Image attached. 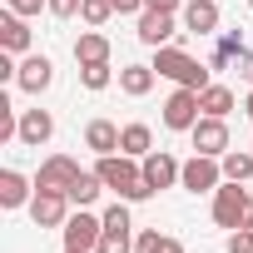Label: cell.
Returning a JSON list of instances; mask_svg holds the SVG:
<instances>
[{
  "label": "cell",
  "mask_w": 253,
  "mask_h": 253,
  "mask_svg": "<svg viewBox=\"0 0 253 253\" xmlns=\"http://www.w3.org/2000/svg\"><path fill=\"white\" fill-rule=\"evenodd\" d=\"M94 174L104 179V189H114L119 199H129V204L154 199V189L144 184V164H139V159H129V154H99Z\"/></svg>",
  "instance_id": "obj_1"
},
{
  "label": "cell",
  "mask_w": 253,
  "mask_h": 253,
  "mask_svg": "<svg viewBox=\"0 0 253 253\" xmlns=\"http://www.w3.org/2000/svg\"><path fill=\"white\" fill-rule=\"evenodd\" d=\"M154 70H159V80H174V84H184V89H209L213 80V70L209 65H199L189 50H179V45H159L154 50Z\"/></svg>",
  "instance_id": "obj_2"
},
{
  "label": "cell",
  "mask_w": 253,
  "mask_h": 253,
  "mask_svg": "<svg viewBox=\"0 0 253 253\" xmlns=\"http://www.w3.org/2000/svg\"><path fill=\"white\" fill-rule=\"evenodd\" d=\"M248 204H253V194L243 189V184H233V179H223L218 189H213V223L218 228H243V218H248Z\"/></svg>",
  "instance_id": "obj_3"
},
{
  "label": "cell",
  "mask_w": 253,
  "mask_h": 253,
  "mask_svg": "<svg viewBox=\"0 0 253 253\" xmlns=\"http://www.w3.org/2000/svg\"><path fill=\"white\" fill-rule=\"evenodd\" d=\"M60 233H65V248H75V253H94L99 238H104V218L89 213V209H75V213L65 218Z\"/></svg>",
  "instance_id": "obj_4"
},
{
  "label": "cell",
  "mask_w": 253,
  "mask_h": 253,
  "mask_svg": "<svg viewBox=\"0 0 253 253\" xmlns=\"http://www.w3.org/2000/svg\"><path fill=\"white\" fill-rule=\"evenodd\" d=\"M199 114H204V109H199V89H184V84H179V89L164 99V129L189 134L194 124H199Z\"/></svg>",
  "instance_id": "obj_5"
},
{
  "label": "cell",
  "mask_w": 253,
  "mask_h": 253,
  "mask_svg": "<svg viewBox=\"0 0 253 253\" xmlns=\"http://www.w3.org/2000/svg\"><path fill=\"white\" fill-rule=\"evenodd\" d=\"M218 184H223V164L213 154H194L179 174V189H189V194H213Z\"/></svg>",
  "instance_id": "obj_6"
},
{
  "label": "cell",
  "mask_w": 253,
  "mask_h": 253,
  "mask_svg": "<svg viewBox=\"0 0 253 253\" xmlns=\"http://www.w3.org/2000/svg\"><path fill=\"white\" fill-rule=\"evenodd\" d=\"M189 144H194V154H213V159H223V154H228V119L199 114V124L189 129Z\"/></svg>",
  "instance_id": "obj_7"
},
{
  "label": "cell",
  "mask_w": 253,
  "mask_h": 253,
  "mask_svg": "<svg viewBox=\"0 0 253 253\" xmlns=\"http://www.w3.org/2000/svg\"><path fill=\"white\" fill-rule=\"evenodd\" d=\"M30 218H35V228H65V218H70V194H60V189H35Z\"/></svg>",
  "instance_id": "obj_8"
},
{
  "label": "cell",
  "mask_w": 253,
  "mask_h": 253,
  "mask_svg": "<svg viewBox=\"0 0 253 253\" xmlns=\"http://www.w3.org/2000/svg\"><path fill=\"white\" fill-rule=\"evenodd\" d=\"M139 164H144V184H149L154 194H159V189H174V184H179V174H184V164H179L169 149H149Z\"/></svg>",
  "instance_id": "obj_9"
},
{
  "label": "cell",
  "mask_w": 253,
  "mask_h": 253,
  "mask_svg": "<svg viewBox=\"0 0 253 253\" xmlns=\"http://www.w3.org/2000/svg\"><path fill=\"white\" fill-rule=\"evenodd\" d=\"M139 45H149V50H159V45H169L174 35H179V20H174V10H144L139 15Z\"/></svg>",
  "instance_id": "obj_10"
},
{
  "label": "cell",
  "mask_w": 253,
  "mask_h": 253,
  "mask_svg": "<svg viewBox=\"0 0 253 253\" xmlns=\"http://www.w3.org/2000/svg\"><path fill=\"white\" fill-rule=\"evenodd\" d=\"M30 45H35L30 20L15 15V10L5 5V10H0V50H10V55H30Z\"/></svg>",
  "instance_id": "obj_11"
},
{
  "label": "cell",
  "mask_w": 253,
  "mask_h": 253,
  "mask_svg": "<svg viewBox=\"0 0 253 253\" xmlns=\"http://www.w3.org/2000/svg\"><path fill=\"white\" fill-rule=\"evenodd\" d=\"M15 84H20L25 94H45V89L55 84V65H50V55H25V60H20Z\"/></svg>",
  "instance_id": "obj_12"
},
{
  "label": "cell",
  "mask_w": 253,
  "mask_h": 253,
  "mask_svg": "<svg viewBox=\"0 0 253 253\" xmlns=\"http://www.w3.org/2000/svg\"><path fill=\"white\" fill-rule=\"evenodd\" d=\"M55 139V114L50 109H20V144L25 149H40Z\"/></svg>",
  "instance_id": "obj_13"
},
{
  "label": "cell",
  "mask_w": 253,
  "mask_h": 253,
  "mask_svg": "<svg viewBox=\"0 0 253 253\" xmlns=\"http://www.w3.org/2000/svg\"><path fill=\"white\" fill-rule=\"evenodd\" d=\"M179 20L189 35H218V0H184Z\"/></svg>",
  "instance_id": "obj_14"
},
{
  "label": "cell",
  "mask_w": 253,
  "mask_h": 253,
  "mask_svg": "<svg viewBox=\"0 0 253 253\" xmlns=\"http://www.w3.org/2000/svg\"><path fill=\"white\" fill-rule=\"evenodd\" d=\"M75 174H80V164L70 159V154H50L45 164H40V174H35V189H70L75 184Z\"/></svg>",
  "instance_id": "obj_15"
},
{
  "label": "cell",
  "mask_w": 253,
  "mask_h": 253,
  "mask_svg": "<svg viewBox=\"0 0 253 253\" xmlns=\"http://www.w3.org/2000/svg\"><path fill=\"white\" fill-rule=\"evenodd\" d=\"M35 199V184L20 169H0V209H25Z\"/></svg>",
  "instance_id": "obj_16"
},
{
  "label": "cell",
  "mask_w": 253,
  "mask_h": 253,
  "mask_svg": "<svg viewBox=\"0 0 253 253\" xmlns=\"http://www.w3.org/2000/svg\"><path fill=\"white\" fill-rule=\"evenodd\" d=\"M84 149H94V154H119V124L89 119V124H84Z\"/></svg>",
  "instance_id": "obj_17"
},
{
  "label": "cell",
  "mask_w": 253,
  "mask_h": 253,
  "mask_svg": "<svg viewBox=\"0 0 253 253\" xmlns=\"http://www.w3.org/2000/svg\"><path fill=\"white\" fill-rule=\"evenodd\" d=\"M154 80H159L154 65H124V70H119V89L129 94V99H144V94L154 89Z\"/></svg>",
  "instance_id": "obj_18"
},
{
  "label": "cell",
  "mask_w": 253,
  "mask_h": 253,
  "mask_svg": "<svg viewBox=\"0 0 253 253\" xmlns=\"http://www.w3.org/2000/svg\"><path fill=\"white\" fill-rule=\"evenodd\" d=\"M65 194H70V204H75V209H94V199L104 194V179H99L94 169H80V174H75V184H70Z\"/></svg>",
  "instance_id": "obj_19"
},
{
  "label": "cell",
  "mask_w": 253,
  "mask_h": 253,
  "mask_svg": "<svg viewBox=\"0 0 253 253\" xmlns=\"http://www.w3.org/2000/svg\"><path fill=\"white\" fill-rule=\"evenodd\" d=\"M149 149H154V129H149V124H124V129H119V154L144 159Z\"/></svg>",
  "instance_id": "obj_20"
},
{
  "label": "cell",
  "mask_w": 253,
  "mask_h": 253,
  "mask_svg": "<svg viewBox=\"0 0 253 253\" xmlns=\"http://www.w3.org/2000/svg\"><path fill=\"white\" fill-rule=\"evenodd\" d=\"M243 55H248L243 30H223V35H218V50H213V60H209V70H228V65L243 60Z\"/></svg>",
  "instance_id": "obj_21"
},
{
  "label": "cell",
  "mask_w": 253,
  "mask_h": 253,
  "mask_svg": "<svg viewBox=\"0 0 253 253\" xmlns=\"http://www.w3.org/2000/svg\"><path fill=\"white\" fill-rule=\"evenodd\" d=\"M75 60H80V65H99V60H109V35H99V30H80V40H75Z\"/></svg>",
  "instance_id": "obj_22"
},
{
  "label": "cell",
  "mask_w": 253,
  "mask_h": 253,
  "mask_svg": "<svg viewBox=\"0 0 253 253\" xmlns=\"http://www.w3.org/2000/svg\"><path fill=\"white\" fill-rule=\"evenodd\" d=\"M233 104H238V99H233V89H228V84H209V89H199V109H204V114H213V119H228V114H233Z\"/></svg>",
  "instance_id": "obj_23"
},
{
  "label": "cell",
  "mask_w": 253,
  "mask_h": 253,
  "mask_svg": "<svg viewBox=\"0 0 253 253\" xmlns=\"http://www.w3.org/2000/svg\"><path fill=\"white\" fill-rule=\"evenodd\" d=\"M218 164H223V179H233V184H248L253 179V154L248 149H228Z\"/></svg>",
  "instance_id": "obj_24"
},
{
  "label": "cell",
  "mask_w": 253,
  "mask_h": 253,
  "mask_svg": "<svg viewBox=\"0 0 253 253\" xmlns=\"http://www.w3.org/2000/svg\"><path fill=\"white\" fill-rule=\"evenodd\" d=\"M80 84H84V89H94V94H99V89H109V84H114L109 60H99V65H80Z\"/></svg>",
  "instance_id": "obj_25"
},
{
  "label": "cell",
  "mask_w": 253,
  "mask_h": 253,
  "mask_svg": "<svg viewBox=\"0 0 253 253\" xmlns=\"http://www.w3.org/2000/svg\"><path fill=\"white\" fill-rule=\"evenodd\" d=\"M109 15H114V0H84V5H80V20H84L89 30H99Z\"/></svg>",
  "instance_id": "obj_26"
},
{
  "label": "cell",
  "mask_w": 253,
  "mask_h": 253,
  "mask_svg": "<svg viewBox=\"0 0 253 253\" xmlns=\"http://www.w3.org/2000/svg\"><path fill=\"white\" fill-rule=\"evenodd\" d=\"M94 253H134V243H129V233L104 228V238H99V248H94Z\"/></svg>",
  "instance_id": "obj_27"
},
{
  "label": "cell",
  "mask_w": 253,
  "mask_h": 253,
  "mask_svg": "<svg viewBox=\"0 0 253 253\" xmlns=\"http://www.w3.org/2000/svg\"><path fill=\"white\" fill-rule=\"evenodd\" d=\"M159 248H164V233H159V228H144V233L134 238V253H159Z\"/></svg>",
  "instance_id": "obj_28"
},
{
  "label": "cell",
  "mask_w": 253,
  "mask_h": 253,
  "mask_svg": "<svg viewBox=\"0 0 253 253\" xmlns=\"http://www.w3.org/2000/svg\"><path fill=\"white\" fill-rule=\"evenodd\" d=\"M45 5H50V15H55V20H75L84 0H45Z\"/></svg>",
  "instance_id": "obj_29"
},
{
  "label": "cell",
  "mask_w": 253,
  "mask_h": 253,
  "mask_svg": "<svg viewBox=\"0 0 253 253\" xmlns=\"http://www.w3.org/2000/svg\"><path fill=\"white\" fill-rule=\"evenodd\" d=\"M228 253H253V228H233L228 233Z\"/></svg>",
  "instance_id": "obj_30"
},
{
  "label": "cell",
  "mask_w": 253,
  "mask_h": 253,
  "mask_svg": "<svg viewBox=\"0 0 253 253\" xmlns=\"http://www.w3.org/2000/svg\"><path fill=\"white\" fill-rule=\"evenodd\" d=\"M5 5H10L15 15H25V20H30V15H40V10H50L45 0H5Z\"/></svg>",
  "instance_id": "obj_31"
},
{
  "label": "cell",
  "mask_w": 253,
  "mask_h": 253,
  "mask_svg": "<svg viewBox=\"0 0 253 253\" xmlns=\"http://www.w3.org/2000/svg\"><path fill=\"white\" fill-rule=\"evenodd\" d=\"M114 15H144V0H114Z\"/></svg>",
  "instance_id": "obj_32"
},
{
  "label": "cell",
  "mask_w": 253,
  "mask_h": 253,
  "mask_svg": "<svg viewBox=\"0 0 253 253\" xmlns=\"http://www.w3.org/2000/svg\"><path fill=\"white\" fill-rule=\"evenodd\" d=\"M144 10H174V15H179L184 0H144Z\"/></svg>",
  "instance_id": "obj_33"
},
{
  "label": "cell",
  "mask_w": 253,
  "mask_h": 253,
  "mask_svg": "<svg viewBox=\"0 0 253 253\" xmlns=\"http://www.w3.org/2000/svg\"><path fill=\"white\" fill-rule=\"evenodd\" d=\"M238 70H243V80H248V84H253V50H248V55H243V60H238Z\"/></svg>",
  "instance_id": "obj_34"
},
{
  "label": "cell",
  "mask_w": 253,
  "mask_h": 253,
  "mask_svg": "<svg viewBox=\"0 0 253 253\" xmlns=\"http://www.w3.org/2000/svg\"><path fill=\"white\" fill-rule=\"evenodd\" d=\"M243 114H248V119H253V89H248V99H243Z\"/></svg>",
  "instance_id": "obj_35"
},
{
  "label": "cell",
  "mask_w": 253,
  "mask_h": 253,
  "mask_svg": "<svg viewBox=\"0 0 253 253\" xmlns=\"http://www.w3.org/2000/svg\"><path fill=\"white\" fill-rule=\"evenodd\" d=\"M243 228H253V204H248V218H243Z\"/></svg>",
  "instance_id": "obj_36"
},
{
  "label": "cell",
  "mask_w": 253,
  "mask_h": 253,
  "mask_svg": "<svg viewBox=\"0 0 253 253\" xmlns=\"http://www.w3.org/2000/svg\"><path fill=\"white\" fill-rule=\"evenodd\" d=\"M65 253H75V248H65Z\"/></svg>",
  "instance_id": "obj_37"
},
{
  "label": "cell",
  "mask_w": 253,
  "mask_h": 253,
  "mask_svg": "<svg viewBox=\"0 0 253 253\" xmlns=\"http://www.w3.org/2000/svg\"><path fill=\"white\" fill-rule=\"evenodd\" d=\"M248 5H253V0H248Z\"/></svg>",
  "instance_id": "obj_38"
}]
</instances>
